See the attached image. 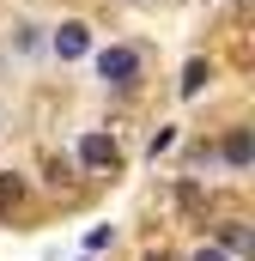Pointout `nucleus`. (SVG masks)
I'll return each mask as SVG.
<instances>
[{
  "label": "nucleus",
  "instance_id": "nucleus-2",
  "mask_svg": "<svg viewBox=\"0 0 255 261\" xmlns=\"http://www.w3.org/2000/svg\"><path fill=\"white\" fill-rule=\"evenodd\" d=\"M85 49H91V24H79V18H67L61 31H55V55H61V61H79Z\"/></svg>",
  "mask_w": 255,
  "mask_h": 261
},
{
  "label": "nucleus",
  "instance_id": "nucleus-5",
  "mask_svg": "<svg viewBox=\"0 0 255 261\" xmlns=\"http://www.w3.org/2000/svg\"><path fill=\"white\" fill-rule=\"evenodd\" d=\"M219 249H225V255H249V225H225Z\"/></svg>",
  "mask_w": 255,
  "mask_h": 261
},
{
  "label": "nucleus",
  "instance_id": "nucleus-1",
  "mask_svg": "<svg viewBox=\"0 0 255 261\" xmlns=\"http://www.w3.org/2000/svg\"><path fill=\"white\" fill-rule=\"evenodd\" d=\"M97 79H104V85H116V91H128V85L140 79V55L122 49V43H116V49H104V55H97Z\"/></svg>",
  "mask_w": 255,
  "mask_h": 261
},
{
  "label": "nucleus",
  "instance_id": "nucleus-9",
  "mask_svg": "<svg viewBox=\"0 0 255 261\" xmlns=\"http://www.w3.org/2000/svg\"><path fill=\"white\" fill-rule=\"evenodd\" d=\"M146 261H170V255H164V249H158V255H146Z\"/></svg>",
  "mask_w": 255,
  "mask_h": 261
},
{
  "label": "nucleus",
  "instance_id": "nucleus-6",
  "mask_svg": "<svg viewBox=\"0 0 255 261\" xmlns=\"http://www.w3.org/2000/svg\"><path fill=\"white\" fill-rule=\"evenodd\" d=\"M213 73H207V61H189L183 67V97H200V85H207Z\"/></svg>",
  "mask_w": 255,
  "mask_h": 261
},
{
  "label": "nucleus",
  "instance_id": "nucleus-7",
  "mask_svg": "<svg viewBox=\"0 0 255 261\" xmlns=\"http://www.w3.org/2000/svg\"><path fill=\"white\" fill-rule=\"evenodd\" d=\"M18 195H24V182H18V176H0V213L18 206Z\"/></svg>",
  "mask_w": 255,
  "mask_h": 261
},
{
  "label": "nucleus",
  "instance_id": "nucleus-8",
  "mask_svg": "<svg viewBox=\"0 0 255 261\" xmlns=\"http://www.w3.org/2000/svg\"><path fill=\"white\" fill-rule=\"evenodd\" d=\"M194 261H231V255H225V249L213 243V249H194Z\"/></svg>",
  "mask_w": 255,
  "mask_h": 261
},
{
  "label": "nucleus",
  "instance_id": "nucleus-4",
  "mask_svg": "<svg viewBox=\"0 0 255 261\" xmlns=\"http://www.w3.org/2000/svg\"><path fill=\"white\" fill-rule=\"evenodd\" d=\"M219 152H225V164H237V170H243V164L255 158V140H249V128H231V134H225V146H219Z\"/></svg>",
  "mask_w": 255,
  "mask_h": 261
},
{
  "label": "nucleus",
  "instance_id": "nucleus-3",
  "mask_svg": "<svg viewBox=\"0 0 255 261\" xmlns=\"http://www.w3.org/2000/svg\"><path fill=\"white\" fill-rule=\"evenodd\" d=\"M79 164H91V170L116 164V140H110V134H85V140H79Z\"/></svg>",
  "mask_w": 255,
  "mask_h": 261
}]
</instances>
